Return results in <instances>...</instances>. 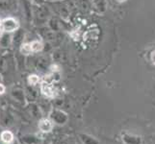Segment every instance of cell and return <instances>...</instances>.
Instances as JSON below:
<instances>
[{"label":"cell","instance_id":"277c9868","mask_svg":"<svg viewBox=\"0 0 155 144\" xmlns=\"http://www.w3.org/2000/svg\"><path fill=\"white\" fill-rule=\"evenodd\" d=\"M36 20L37 22H40V23H44L47 20V18L49 15V12L45 7H40L36 10Z\"/></svg>","mask_w":155,"mask_h":144},{"label":"cell","instance_id":"ba28073f","mask_svg":"<svg viewBox=\"0 0 155 144\" xmlns=\"http://www.w3.org/2000/svg\"><path fill=\"white\" fill-rule=\"evenodd\" d=\"M28 114L29 115L32 117V118H34V119H39L41 118V109H40V107L38 105H36L34 103H32L28 106Z\"/></svg>","mask_w":155,"mask_h":144},{"label":"cell","instance_id":"e0dca14e","mask_svg":"<svg viewBox=\"0 0 155 144\" xmlns=\"http://www.w3.org/2000/svg\"><path fill=\"white\" fill-rule=\"evenodd\" d=\"M53 59L57 62H62L66 60V54L61 51H57L53 54Z\"/></svg>","mask_w":155,"mask_h":144},{"label":"cell","instance_id":"7402d4cb","mask_svg":"<svg viewBox=\"0 0 155 144\" xmlns=\"http://www.w3.org/2000/svg\"><path fill=\"white\" fill-rule=\"evenodd\" d=\"M9 40H10V37L8 35H4L1 40H0V45L3 47H6L9 44Z\"/></svg>","mask_w":155,"mask_h":144},{"label":"cell","instance_id":"484cf974","mask_svg":"<svg viewBox=\"0 0 155 144\" xmlns=\"http://www.w3.org/2000/svg\"><path fill=\"white\" fill-rule=\"evenodd\" d=\"M5 91H6V88H5V86L4 85H2V84H0V95L1 94H3Z\"/></svg>","mask_w":155,"mask_h":144},{"label":"cell","instance_id":"3957f363","mask_svg":"<svg viewBox=\"0 0 155 144\" xmlns=\"http://www.w3.org/2000/svg\"><path fill=\"white\" fill-rule=\"evenodd\" d=\"M18 21L12 18H6L4 19L2 22H1V29L4 31V32H13V31H15L18 29Z\"/></svg>","mask_w":155,"mask_h":144},{"label":"cell","instance_id":"d4e9b609","mask_svg":"<svg viewBox=\"0 0 155 144\" xmlns=\"http://www.w3.org/2000/svg\"><path fill=\"white\" fill-rule=\"evenodd\" d=\"M31 51L32 50H31L30 44H23L22 46H21V52H22L23 54H29Z\"/></svg>","mask_w":155,"mask_h":144},{"label":"cell","instance_id":"d6986e66","mask_svg":"<svg viewBox=\"0 0 155 144\" xmlns=\"http://www.w3.org/2000/svg\"><path fill=\"white\" fill-rule=\"evenodd\" d=\"M23 32H21V31H18L17 34H15V38H14V42L15 44H19L21 41H22V39H23Z\"/></svg>","mask_w":155,"mask_h":144},{"label":"cell","instance_id":"8fae6325","mask_svg":"<svg viewBox=\"0 0 155 144\" xmlns=\"http://www.w3.org/2000/svg\"><path fill=\"white\" fill-rule=\"evenodd\" d=\"M20 140L23 144H39L41 141L40 138L34 135H24L21 136Z\"/></svg>","mask_w":155,"mask_h":144},{"label":"cell","instance_id":"52a82bcc","mask_svg":"<svg viewBox=\"0 0 155 144\" xmlns=\"http://www.w3.org/2000/svg\"><path fill=\"white\" fill-rule=\"evenodd\" d=\"M41 34H42V36H44V38L49 42H55L58 40H60V37H59V35L56 33L55 31H53L51 29L42 30Z\"/></svg>","mask_w":155,"mask_h":144},{"label":"cell","instance_id":"5bb4252c","mask_svg":"<svg viewBox=\"0 0 155 144\" xmlns=\"http://www.w3.org/2000/svg\"><path fill=\"white\" fill-rule=\"evenodd\" d=\"M24 92H25V97L29 101H35L37 97H38V93H37L36 90L32 88H27Z\"/></svg>","mask_w":155,"mask_h":144},{"label":"cell","instance_id":"9c48e42d","mask_svg":"<svg viewBox=\"0 0 155 144\" xmlns=\"http://www.w3.org/2000/svg\"><path fill=\"white\" fill-rule=\"evenodd\" d=\"M41 90L44 95H45L46 97H49V98H52L55 96V89L53 88L50 84H42L41 87Z\"/></svg>","mask_w":155,"mask_h":144},{"label":"cell","instance_id":"83f0119b","mask_svg":"<svg viewBox=\"0 0 155 144\" xmlns=\"http://www.w3.org/2000/svg\"><path fill=\"white\" fill-rule=\"evenodd\" d=\"M117 1H124V0H117Z\"/></svg>","mask_w":155,"mask_h":144},{"label":"cell","instance_id":"9a60e30c","mask_svg":"<svg viewBox=\"0 0 155 144\" xmlns=\"http://www.w3.org/2000/svg\"><path fill=\"white\" fill-rule=\"evenodd\" d=\"M124 138V141L126 143V144H138L139 143V139L138 137L134 138V136H127V135H124L122 136Z\"/></svg>","mask_w":155,"mask_h":144},{"label":"cell","instance_id":"6da1fadb","mask_svg":"<svg viewBox=\"0 0 155 144\" xmlns=\"http://www.w3.org/2000/svg\"><path fill=\"white\" fill-rule=\"evenodd\" d=\"M50 118L57 125H65L68 121V115L62 110L55 109L50 113Z\"/></svg>","mask_w":155,"mask_h":144},{"label":"cell","instance_id":"4316f807","mask_svg":"<svg viewBox=\"0 0 155 144\" xmlns=\"http://www.w3.org/2000/svg\"><path fill=\"white\" fill-rule=\"evenodd\" d=\"M36 1H37V2H42L44 0H36Z\"/></svg>","mask_w":155,"mask_h":144},{"label":"cell","instance_id":"5b68a950","mask_svg":"<svg viewBox=\"0 0 155 144\" xmlns=\"http://www.w3.org/2000/svg\"><path fill=\"white\" fill-rule=\"evenodd\" d=\"M11 96L12 98L19 104H24L25 103V92L21 88H14L11 91Z\"/></svg>","mask_w":155,"mask_h":144},{"label":"cell","instance_id":"44dd1931","mask_svg":"<svg viewBox=\"0 0 155 144\" xmlns=\"http://www.w3.org/2000/svg\"><path fill=\"white\" fill-rule=\"evenodd\" d=\"M50 26H51V30L53 31H58L60 29V24H59V21L55 18H52L50 20Z\"/></svg>","mask_w":155,"mask_h":144},{"label":"cell","instance_id":"30bf717a","mask_svg":"<svg viewBox=\"0 0 155 144\" xmlns=\"http://www.w3.org/2000/svg\"><path fill=\"white\" fill-rule=\"evenodd\" d=\"M14 134L9 130H5L0 134V140L5 144L12 143L14 141Z\"/></svg>","mask_w":155,"mask_h":144},{"label":"cell","instance_id":"ffe728a7","mask_svg":"<svg viewBox=\"0 0 155 144\" xmlns=\"http://www.w3.org/2000/svg\"><path fill=\"white\" fill-rule=\"evenodd\" d=\"M39 81H40V78L37 75H30L28 78V84L30 86H36V85L39 83Z\"/></svg>","mask_w":155,"mask_h":144},{"label":"cell","instance_id":"2e32d148","mask_svg":"<svg viewBox=\"0 0 155 144\" xmlns=\"http://www.w3.org/2000/svg\"><path fill=\"white\" fill-rule=\"evenodd\" d=\"M30 46H31V50L33 52H39L42 49L41 43L38 40H35V41L32 42V43H30Z\"/></svg>","mask_w":155,"mask_h":144},{"label":"cell","instance_id":"4fadbf2b","mask_svg":"<svg viewBox=\"0 0 155 144\" xmlns=\"http://www.w3.org/2000/svg\"><path fill=\"white\" fill-rule=\"evenodd\" d=\"M80 139H81L83 144H98V141L94 137L91 136L87 134L80 135Z\"/></svg>","mask_w":155,"mask_h":144},{"label":"cell","instance_id":"8992f818","mask_svg":"<svg viewBox=\"0 0 155 144\" xmlns=\"http://www.w3.org/2000/svg\"><path fill=\"white\" fill-rule=\"evenodd\" d=\"M39 129L41 133H50L53 129L52 121L46 118H41L39 121Z\"/></svg>","mask_w":155,"mask_h":144},{"label":"cell","instance_id":"603a6c76","mask_svg":"<svg viewBox=\"0 0 155 144\" xmlns=\"http://www.w3.org/2000/svg\"><path fill=\"white\" fill-rule=\"evenodd\" d=\"M7 66H8V63L6 60H5L4 58H2L1 60H0V72H4L7 69Z\"/></svg>","mask_w":155,"mask_h":144},{"label":"cell","instance_id":"7c38bea8","mask_svg":"<svg viewBox=\"0 0 155 144\" xmlns=\"http://www.w3.org/2000/svg\"><path fill=\"white\" fill-rule=\"evenodd\" d=\"M48 66V61L45 57H40L36 61V67L40 71H44Z\"/></svg>","mask_w":155,"mask_h":144},{"label":"cell","instance_id":"7a4b0ae2","mask_svg":"<svg viewBox=\"0 0 155 144\" xmlns=\"http://www.w3.org/2000/svg\"><path fill=\"white\" fill-rule=\"evenodd\" d=\"M15 123L14 115L8 110L0 111V126L2 128H10Z\"/></svg>","mask_w":155,"mask_h":144},{"label":"cell","instance_id":"cb8c5ba5","mask_svg":"<svg viewBox=\"0 0 155 144\" xmlns=\"http://www.w3.org/2000/svg\"><path fill=\"white\" fill-rule=\"evenodd\" d=\"M65 100L64 99H56L55 101H54V106L56 107V108H58V109H61V108H63L64 106H65Z\"/></svg>","mask_w":155,"mask_h":144},{"label":"cell","instance_id":"ac0fdd59","mask_svg":"<svg viewBox=\"0 0 155 144\" xmlns=\"http://www.w3.org/2000/svg\"><path fill=\"white\" fill-rule=\"evenodd\" d=\"M58 9H57V12L60 14L62 17H64V18H66L67 15L68 14V9H67V7L66 6H64V5H61V4H59L58 5Z\"/></svg>","mask_w":155,"mask_h":144}]
</instances>
